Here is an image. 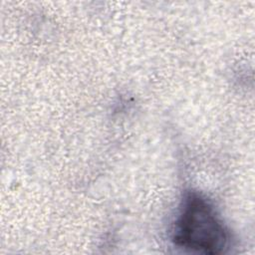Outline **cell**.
<instances>
[{"label": "cell", "instance_id": "cell-1", "mask_svg": "<svg viewBox=\"0 0 255 255\" xmlns=\"http://www.w3.org/2000/svg\"><path fill=\"white\" fill-rule=\"evenodd\" d=\"M171 239L175 246L192 252L219 254L229 247L230 232L206 197L188 192L172 224Z\"/></svg>", "mask_w": 255, "mask_h": 255}]
</instances>
